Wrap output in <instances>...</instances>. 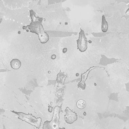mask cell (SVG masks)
<instances>
[{
	"label": "cell",
	"instance_id": "obj_1",
	"mask_svg": "<svg viewBox=\"0 0 129 129\" xmlns=\"http://www.w3.org/2000/svg\"><path fill=\"white\" fill-rule=\"evenodd\" d=\"M14 114L19 116L18 119L25 121L28 123L36 126L38 129H40L41 126L42 120L41 118L38 117L37 118L35 116H32V114H27L22 112H17L14 111H11Z\"/></svg>",
	"mask_w": 129,
	"mask_h": 129
},
{
	"label": "cell",
	"instance_id": "obj_2",
	"mask_svg": "<svg viewBox=\"0 0 129 129\" xmlns=\"http://www.w3.org/2000/svg\"><path fill=\"white\" fill-rule=\"evenodd\" d=\"M60 108L58 106H56L54 108L53 117L51 121H47L43 125V129H58L59 124V114Z\"/></svg>",
	"mask_w": 129,
	"mask_h": 129
},
{
	"label": "cell",
	"instance_id": "obj_3",
	"mask_svg": "<svg viewBox=\"0 0 129 129\" xmlns=\"http://www.w3.org/2000/svg\"><path fill=\"white\" fill-rule=\"evenodd\" d=\"M79 33V39L77 40L78 49L81 52H84L87 48V41L85 36L84 31L82 29Z\"/></svg>",
	"mask_w": 129,
	"mask_h": 129
},
{
	"label": "cell",
	"instance_id": "obj_4",
	"mask_svg": "<svg viewBox=\"0 0 129 129\" xmlns=\"http://www.w3.org/2000/svg\"><path fill=\"white\" fill-rule=\"evenodd\" d=\"M66 115H64V119L65 121L69 124H72L77 121L78 116L76 112H73L68 107L65 109Z\"/></svg>",
	"mask_w": 129,
	"mask_h": 129
},
{
	"label": "cell",
	"instance_id": "obj_5",
	"mask_svg": "<svg viewBox=\"0 0 129 129\" xmlns=\"http://www.w3.org/2000/svg\"><path fill=\"white\" fill-rule=\"evenodd\" d=\"M12 68L14 69H18L21 66V62L17 59H12L10 62Z\"/></svg>",
	"mask_w": 129,
	"mask_h": 129
},
{
	"label": "cell",
	"instance_id": "obj_6",
	"mask_svg": "<svg viewBox=\"0 0 129 129\" xmlns=\"http://www.w3.org/2000/svg\"><path fill=\"white\" fill-rule=\"evenodd\" d=\"M30 16H31L32 21H42L43 19V18H40L38 16V15L36 16V13L33 11L31 10L30 11Z\"/></svg>",
	"mask_w": 129,
	"mask_h": 129
},
{
	"label": "cell",
	"instance_id": "obj_7",
	"mask_svg": "<svg viewBox=\"0 0 129 129\" xmlns=\"http://www.w3.org/2000/svg\"><path fill=\"white\" fill-rule=\"evenodd\" d=\"M105 17L104 15L102 16V30L103 32H106L108 29V24L106 21Z\"/></svg>",
	"mask_w": 129,
	"mask_h": 129
},
{
	"label": "cell",
	"instance_id": "obj_8",
	"mask_svg": "<svg viewBox=\"0 0 129 129\" xmlns=\"http://www.w3.org/2000/svg\"><path fill=\"white\" fill-rule=\"evenodd\" d=\"M76 105L77 107L80 109H84L86 106V102L83 100H80L77 101Z\"/></svg>",
	"mask_w": 129,
	"mask_h": 129
},
{
	"label": "cell",
	"instance_id": "obj_9",
	"mask_svg": "<svg viewBox=\"0 0 129 129\" xmlns=\"http://www.w3.org/2000/svg\"><path fill=\"white\" fill-rule=\"evenodd\" d=\"M53 107L51 106H48V110L49 112H51L52 111Z\"/></svg>",
	"mask_w": 129,
	"mask_h": 129
},
{
	"label": "cell",
	"instance_id": "obj_10",
	"mask_svg": "<svg viewBox=\"0 0 129 129\" xmlns=\"http://www.w3.org/2000/svg\"><path fill=\"white\" fill-rule=\"evenodd\" d=\"M56 58V55H52L51 56V58L52 59H54Z\"/></svg>",
	"mask_w": 129,
	"mask_h": 129
},
{
	"label": "cell",
	"instance_id": "obj_11",
	"mask_svg": "<svg viewBox=\"0 0 129 129\" xmlns=\"http://www.w3.org/2000/svg\"><path fill=\"white\" fill-rule=\"evenodd\" d=\"M67 48H64L63 49V50H62V52H63V53H65L67 52Z\"/></svg>",
	"mask_w": 129,
	"mask_h": 129
},
{
	"label": "cell",
	"instance_id": "obj_12",
	"mask_svg": "<svg viewBox=\"0 0 129 129\" xmlns=\"http://www.w3.org/2000/svg\"><path fill=\"white\" fill-rule=\"evenodd\" d=\"M86 112H84V116H86Z\"/></svg>",
	"mask_w": 129,
	"mask_h": 129
}]
</instances>
